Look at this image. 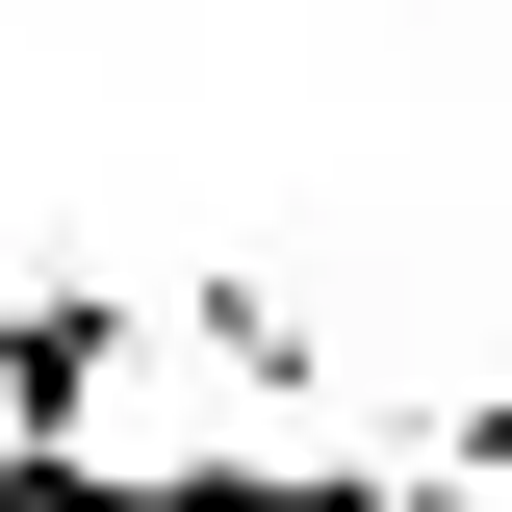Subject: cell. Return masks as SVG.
Listing matches in <instances>:
<instances>
[{
	"mask_svg": "<svg viewBox=\"0 0 512 512\" xmlns=\"http://www.w3.org/2000/svg\"><path fill=\"white\" fill-rule=\"evenodd\" d=\"M128 359H154V308H128V282H26V308H0V436H77Z\"/></svg>",
	"mask_w": 512,
	"mask_h": 512,
	"instance_id": "1",
	"label": "cell"
},
{
	"mask_svg": "<svg viewBox=\"0 0 512 512\" xmlns=\"http://www.w3.org/2000/svg\"><path fill=\"white\" fill-rule=\"evenodd\" d=\"M436 487H461V512H512V384H487V410H436Z\"/></svg>",
	"mask_w": 512,
	"mask_h": 512,
	"instance_id": "2",
	"label": "cell"
}]
</instances>
